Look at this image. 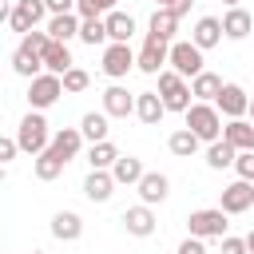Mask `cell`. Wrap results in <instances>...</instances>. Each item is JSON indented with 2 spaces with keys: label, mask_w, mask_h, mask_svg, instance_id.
<instances>
[{
  "label": "cell",
  "mask_w": 254,
  "mask_h": 254,
  "mask_svg": "<svg viewBox=\"0 0 254 254\" xmlns=\"http://www.w3.org/2000/svg\"><path fill=\"white\" fill-rule=\"evenodd\" d=\"M246 250H250V254H254V230H250V234H246Z\"/></svg>",
  "instance_id": "44"
},
{
  "label": "cell",
  "mask_w": 254,
  "mask_h": 254,
  "mask_svg": "<svg viewBox=\"0 0 254 254\" xmlns=\"http://www.w3.org/2000/svg\"><path fill=\"white\" fill-rule=\"evenodd\" d=\"M52 16H64V12H75V0H44Z\"/></svg>",
  "instance_id": "42"
},
{
  "label": "cell",
  "mask_w": 254,
  "mask_h": 254,
  "mask_svg": "<svg viewBox=\"0 0 254 254\" xmlns=\"http://www.w3.org/2000/svg\"><path fill=\"white\" fill-rule=\"evenodd\" d=\"M79 234H83V218H79L75 210H56V214H52V238L75 242Z\"/></svg>",
  "instance_id": "23"
},
{
  "label": "cell",
  "mask_w": 254,
  "mask_h": 254,
  "mask_svg": "<svg viewBox=\"0 0 254 254\" xmlns=\"http://www.w3.org/2000/svg\"><path fill=\"white\" fill-rule=\"evenodd\" d=\"M222 4H226V8H238V4H242V0H222Z\"/></svg>",
  "instance_id": "45"
},
{
  "label": "cell",
  "mask_w": 254,
  "mask_h": 254,
  "mask_svg": "<svg viewBox=\"0 0 254 254\" xmlns=\"http://www.w3.org/2000/svg\"><path fill=\"white\" fill-rule=\"evenodd\" d=\"M103 111H107L111 119H127V115H135V95H131L123 83H111V87L103 91Z\"/></svg>",
  "instance_id": "13"
},
{
  "label": "cell",
  "mask_w": 254,
  "mask_h": 254,
  "mask_svg": "<svg viewBox=\"0 0 254 254\" xmlns=\"http://www.w3.org/2000/svg\"><path fill=\"white\" fill-rule=\"evenodd\" d=\"M198 135L190 131V127H179V131H171V139H167V147H171V155H179V159H190L194 151H198Z\"/></svg>",
  "instance_id": "33"
},
{
  "label": "cell",
  "mask_w": 254,
  "mask_h": 254,
  "mask_svg": "<svg viewBox=\"0 0 254 254\" xmlns=\"http://www.w3.org/2000/svg\"><path fill=\"white\" fill-rule=\"evenodd\" d=\"M179 254H206V238L187 234V238H183V246H179Z\"/></svg>",
  "instance_id": "39"
},
{
  "label": "cell",
  "mask_w": 254,
  "mask_h": 254,
  "mask_svg": "<svg viewBox=\"0 0 254 254\" xmlns=\"http://www.w3.org/2000/svg\"><path fill=\"white\" fill-rule=\"evenodd\" d=\"M83 143H87V139H83V131H79V127H60V131L52 135V151H56L64 163H71V159L83 151Z\"/></svg>",
  "instance_id": "14"
},
{
  "label": "cell",
  "mask_w": 254,
  "mask_h": 254,
  "mask_svg": "<svg viewBox=\"0 0 254 254\" xmlns=\"http://www.w3.org/2000/svg\"><path fill=\"white\" fill-rule=\"evenodd\" d=\"M190 4H194V0H167V4H163V8H171V12H175V16H179V20H183V16H187V12H190Z\"/></svg>",
  "instance_id": "43"
},
{
  "label": "cell",
  "mask_w": 254,
  "mask_h": 254,
  "mask_svg": "<svg viewBox=\"0 0 254 254\" xmlns=\"http://www.w3.org/2000/svg\"><path fill=\"white\" fill-rule=\"evenodd\" d=\"M214 107L226 115V119H246L250 115V95L242 83H222V95L214 99Z\"/></svg>",
  "instance_id": "11"
},
{
  "label": "cell",
  "mask_w": 254,
  "mask_h": 254,
  "mask_svg": "<svg viewBox=\"0 0 254 254\" xmlns=\"http://www.w3.org/2000/svg\"><path fill=\"white\" fill-rule=\"evenodd\" d=\"M71 67H75V60H71L67 44L52 40V44L44 48V71H56V75H64V71H71Z\"/></svg>",
  "instance_id": "26"
},
{
  "label": "cell",
  "mask_w": 254,
  "mask_h": 254,
  "mask_svg": "<svg viewBox=\"0 0 254 254\" xmlns=\"http://www.w3.org/2000/svg\"><path fill=\"white\" fill-rule=\"evenodd\" d=\"M12 71L16 75H24V79H36L40 71H44V56H28V52H12Z\"/></svg>",
  "instance_id": "34"
},
{
  "label": "cell",
  "mask_w": 254,
  "mask_h": 254,
  "mask_svg": "<svg viewBox=\"0 0 254 254\" xmlns=\"http://www.w3.org/2000/svg\"><path fill=\"white\" fill-rule=\"evenodd\" d=\"M159 95H163L167 111H179V115H187V107L194 103L190 83H187V79H183L175 67H163V71H159Z\"/></svg>",
  "instance_id": "3"
},
{
  "label": "cell",
  "mask_w": 254,
  "mask_h": 254,
  "mask_svg": "<svg viewBox=\"0 0 254 254\" xmlns=\"http://www.w3.org/2000/svg\"><path fill=\"white\" fill-rule=\"evenodd\" d=\"M183 119H187V127H190L202 143L222 139V127H226V123H222V111H218L214 103H198V99H194V103L187 107V115H183Z\"/></svg>",
  "instance_id": "2"
},
{
  "label": "cell",
  "mask_w": 254,
  "mask_h": 254,
  "mask_svg": "<svg viewBox=\"0 0 254 254\" xmlns=\"http://www.w3.org/2000/svg\"><path fill=\"white\" fill-rule=\"evenodd\" d=\"M107 119H111L107 111H87V115L79 119L83 139H87V143H103V139H107V131H111V127H107Z\"/></svg>",
  "instance_id": "30"
},
{
  "label": "cell",
  "mask_w": 254,
  "mask_h": 254,
  "mask_svg": "<svg viewBox=\"0 0 254 254\" xmlns=\"http://www.w3.org/2000/svg\"><path fill=\"white\" fill-rule=\"evenodd\" d=\"M222 32H226V40H246L250 32H254V16L238 4V8H226V16H222Z\"/></svg>",
  "instance_id": "22"
},
{
  "label": "cell",
  "mask_w": 254,
  "mask_h": 254,
  "mask_svg": "<svg viewBox=\"0 0 254 254\" xmlns=\"http://www.w3.org/2000/svg\"><path fill=\"white\" fill-rule=\"evenodd\" d=\"M32 254H44V250H32Z\"/></svg>",
  "instance_id": "48"
},
{
  "label": "cell",
  "mask_w": 254,
  "mask_h": 254,
  "mask_svg": "<svg viewBox=\"0 0 254 254\" xmlns=\"http://www.w3.org/2000/svg\"><path fill=\"white\" fill-rule=\"evenodd\" d=\"M250 119H254V95H250Z\"/></svg>",
  "instance_id": "47"
},
{
  "label": "cell",
  "mask_w": 254,
  "mask_h": 254,
  "mask_svg": "<svg viewBox=\"0 0 254 254\" xmlns=\"http://www.w3.org/2000/svg\"><path fill=\"white\" fill-rule=\"evenodd\" d=\"M87 83H91V75H87L83 67H71V71H64V91H67V95H79V91H87Z\"/></svg>",
  "instance_id": "36"
},
{
  "label": "cell",
  "mask_w": 254,
  "mask_h": 254,
  "mask_svg": "<svg viewBox=\"0 0 254 254\" xmlns=\"http://www.w3.org/2000/svg\"><path fill=\"white\" fill-rule=\"evenodd\" d=\"M230 214L222 210V206H202V210H190L187 214V230L194 234V238H226V222Z\"/></svg>",
  "instance_id": "5"
},
{
  "label": "cell",
  "mask_w": 254,
  "mask_h": 254,
  "mask_svg": "<svg viewBox=\"0 0 254 254\" xmlns=\"http://www.w3.org/2000/svg\"><path fill=\"white\" fill-rule=\"evenodd\" d=\"M190 91H194L198 103H214V99L222 95V75H214V71H198V75L190 79Z\"/></svg>",
  "instance_id": "27"
},
{
  "label": "cell",
  "mask_w": 254,
  "mask_h": 254,
  "mask_svg": "<svg viewBox=\"0 0 254 254\" xmlns=\"http://www.w3.org/2000/svg\"><path fill=\"white\" fill-rule=\"evenodd\" d=\"M79 24H83V16L79 12H64V16H48V36L52 40H60V44H67V40H79Z\"/></svg>",
  "instance_id": "16"
},
{
  "label": "cell",
  "mask_w": 254,
  "mask_h": 254,
  "mask_svg": "<svg viewBox=\"0 0 254 254\" xmlns=\"http://www.w3.org/2000/svg\"><path fill=\"white\" fill-rule=\"evenodd\" d=\"M79 40H83L87 48H95V44H111V36H107V20H103V16H83V24H79Z\"/></svg>",
  "instance_id": "32"
},
{
  "label": "cell",
  "mask_w": 254,
  "mask_h": 254,
  "mask_svg": "<svg viewBox=\"0 0 254 254\" xmlns=\"http://www.w3.org/2000/svg\"><path fill=\"white\" fill-rule=\"evenodd\" d=\"M222 254H250V250H246V238L226 234V238H222Z\"/></svg>",
  "instance_id": "41"
},
{
  "label": "cell",
  "mask_w": 254,
  "mask_h": 254,
  "mask_svg": "<svg viewBox=\"0 0 254 254\" xmlns=\"http://www.w3.org/2000/svg\"><path fill=\"white\" fill-rule=\"evenodd\" d=\"M64 167H67V163H64V159H60L52 147H48V151H40V155L32 159V171H36V179H40V183L60 179V175H64Z\"/></svg>",
  "instance_id": "29"
},
{
  "label": "cell",
  "mask_w": 254,
  "mask_h": 254,
  "mask_svg": "<svg viewBox=\"0 0 254 254\" xmlns=\"http://www.w3.org/2000/svg\"><path fill=\"white\" fill-rule=\"evenodd\" d=\"M99 67H103L107 79H123L131 67H139V52H131V44H107Z\"/></svg>",
  "instance_id": "8"
},
{
  "label": "cell",
  "mask_w": 254,
  "mask_h": 254,
  "mask_svg": "<svg viewBox=\"0 0 254 254\" xmlns=\"http://www.w3.org/2000/svg\"><path fill=\"white\" fill-rule=\"evenodd\" d=\"M175 32H179V16H175L171 8H155V12H151V24H147V36L175 44Z\"/></svg>",
  "instance_id": "21"
},
{
  "label": "cell",
  "mask_w": 254,
  "mask_h": 254,
  "mask_svg": "<svg viewBox=\"0 0 254 254\" xmlns=\"http://www.w3.org/2000/svg\"><path fill=\"white\" fill-rule=\"evenodd\" d=\"M115 175L111 171H87V179H83V194L91 198V202H107L111 194H115Z\"/></svg>",
  "instance_id": "19"
},
{
  "label": "cell",
  "mask_w": 254,
  "mask_h": 254,
  "mask_svg": "<svg viewBox=\"0 0 254 254\" xmlns=\"http://www.w3.org/2000/svg\"><path fill=\"white\" fill-rule=\"evenodd\" d=\"M75 12H79V16H107L111 8H107L103 0H75Z\"/></svg>",
  "instance_id": "38"
},
{
  "label": "cell",
  "mask_w": 254,
  "mask_h": 254,
  "mask_svg": "<svg viewBox=\"0 0 254 254\" xmlns=\"http://www.w3.org/2000/svg\"><path fill=\"white\" fill-rule=\"evenodd\" d=\"M234 159H238V151H234L226 139L206 143V167H210V171H226V167H234Z\"/></svg>",
  "instance_id": "31"
},
{
  "label": "cell",
  "mask_w": 254,
  "mask_h": 254,
  "mask_svg": "<svg viewBox=\"0 0 254 254\" xmlns=\"http://www.w3.org/2000/svg\"><path fill=\"white\" fill-rule=\"evenodd\" d=\"M135 115H139V123L155 127V123L167 115V103H163V95H159V91H139V95H135Z\"/></svg>",
  "instance_id": "18"
},
{
  "label": "cell",
  "mask_w": 254,
  "mask_h": 254,
  "mask_svg": "<svg viewBox=\"0 0 254 254\" xmlns=\"http://www.w3.org/2000/svg\"><path fill=\"white\" fill-rule=\"evenodd\" d=\"M60 95H64V75L40 71L36 79H28V107L32 111H48L52 103H60Z\"/></svg>",
  "instance_id": "4"
},
{
  "label": "cell",
  "mask_w": 254,
  "mask_h": 254,
  "mask_svg": "<svg viewBox=\"0 0 254 254\" xmlns=\"http://www.w3.org/2000/svg\"><path fill=\"white\" fill-rule=\"evenodd\" d=\"M0 16H4V24H8L12 32H20V36H24V32L40 28V20H44V16H52V12H48V4H44V0H16V4H12V8H4Z\"/></svg>",
  "instance_id": "6"
},
{
  "label": "cell",
  "mask_w": 254,
  "mask_h": 254,
  "mask_svg": "<svg viewBox=\"0 0 254 254\" xmlns=\"http://www.w3.org/2000/svg\"><path fill=\"white\" fill-rule=\"evenodd\" d=\"M52 44V36L48 32H40V28H32V32H24L20 36V52H28V56H44V48Z\"/></svg>",
  "instance_id": "35"
},
{
  "label": "cell",
  "mask_w": 254,
  "mask_h": 254,
  "mask_svg": "<svg viewBox=\"0 0 254 254\" xmlns=\"http://www.w3.org/2000/svg\"><path fill=\"white\" fill-rule=\"evenodd\" d=\"M119 222H123V230L135 234V238H151V234H155V210H151L147 202L127 206V210L119 214Z\"/></svg>",
  "instance_id": "12"
},
{
  "label": "cell",
  "mask_w": 254,
  "mask_h": 254,
  "mask_svg": "<svg viewBox=\"0 0 254 254\" xmlns=\"http://www.w3.org/2000/svg\"><path fill=\"white\" fill-rule=\"evenodd\" d=\"M234 171H238V179H250V183H254V151H238Z\"/></svg>",
  "instance_id": "37"
},
{
  "label": "cell",
  "mask_w": 254,
  "mask_h": 254,
  "mask_svg": "<svg viewBox=\"0 0 254 254\" xmlns=\"http://www.w3.org/2000/svg\"><path fill=\"white\" fill-rule=\"evenodd\" d=\"M222 139H226L234 151H254V119H226Z\"/></svg>",
  "instance_id": "20"
},
{
  "label": "cell",
  "mask_w": 254,
  "mask_h": 254,
  "mask_svg": "<svg viewBox=\"0 0 254 254\" xmlns=\"http://www.w3.org/2000/svg\"><path fill=\"white\" fill-rule=\"evenodd\" d=\"M222 20L218 16H198V24H194V32H190V40L202 48V52H210V48H218L222 44Z\"/></svg>",
  "instance_id": "17"
},
{
  "label": "cell",
  "mask_w": 254,
  "mask_h": 254,
  "mask_svg": "<svg viewBox=\"0 0 254 254\" xmlns=\"http://www.w3.org/2000/svg\"><path fill=\"white\" fill-rule=\"evenodd\" d=\"M218 206H222L226 214H246V210L254 206V183H250V179H234L230 187H222Z\"/></svg>",
  "instance_id": "9"
},
{
  "label": "cell",
  "mask_w": 254,
  "mask_h": 254,
  "mask_svg": "<svg viewBox=\"0 0 254 254\" xmlns=\"http://www.w3.org/2000/svg\"><path fill=\"white\" fill-rule=\"evenodd\" d=\"M16 143H20V151L24 155H40V151H48L52 147V131H48V119H44V111H28L24 119H20V127H16Z\"/></svg>",
  "instance_id": "1"
},
{
  "label": "cell",
  "mask_w": 254,
  "mask_h": 254,
  "mask_svg": "<svg viewBox=\"0 0 254 254\" xmlns=\"http://www.w3.org/2000/svg\"><path fill=\"white\" fill-rule=\"evenodd\" d=\"M115 159H119V147H115L111 139H103V143H87V167H91V171H111Z\"/></svg>",
  "instance_id": "28"
},
{
  "label": "cell",
  "mask_w": 254,
  "mask_h": 254,
  "mask_svg": "<svg viewBox=\"0 0 254 254\" xmlns=\"http://www.w3.org/2000/svg\"><path fill=\"white\" fill-rule=\"evenodd\" d=\"M107 20V36H111V44H131V36H135V16L131 12H107L103 16Z\"/></svg>",
  "instance_id": "24"
},
{
  "label": "cell",
  "mask_w": 254,
  "mask_h": 254,
  "mask_svg": "<svg viewBox=\"0 0 254 254\" xmlns=\"http://www.w3.org/2000/svg\"><path fill=\"white\" fill-rule=\"evenodd\" d=\"M135 190H139V198H143L147 206H155V202H163V198L171 194V179H167L163 171H147Z\"/></svg>",
  "instance_id": "15"
},
{
  "label": "cell",
  "mask_w": 254,
  "mask_h": 254,
  "mask_svg": "<svg viewBox=\"0 0 254 254\" xmlns=\"http://www.w3.org/2000/svg\"><path fill=\"white\" fill-rule=\"evenodd\" d=\"M111 175H115L119 187H139V179H143L147 171H143V159H135V155H119L115 167H111Z\"/></svg>",
  "instance_id": "25"
},
{
  "label": "cell",
  "mask_w": 254,
  "mask_h": 254,
  "mask_svg": "<svg viewBox=\"0 0 254 254\" xmlns=\"http://www.w3.org/2000/svg\"><path fill=\"white\" fill-rule=\"evenodd\" d=\"M171 67H175L183 79H194L198 71H206V67H202V48H198L194 40H175V44H171Z\"/></svg>",
  "instance_id": "7"
},
{
  "label": "cell",
  "mask_w": 254,
  "mask_h": 254,
  "mask_svg": "<svg viewBox=\"0 0 254 254\" xmlns=\"http://www.w3.org/2000/svg\"><path fill=\"white\" fill-rule=\"evenodd\" d=\"M16 151H20V143H16V135H12V139H0V163H4V167H8L12 159H16Z\"/></svg>",
  "instance_id": "40"
},
{
  "label": "cell",
  "mask_w": 254,
  "mask_h": 254,
  "mask_svg": "<svg viewBox=\"0 0 254 254\" xmlns=\"http://www.w3.org/2000/svg\"><path fill=\"white\" fill-rule=\"evenodd\" d=\"M171 64V44L167 40H143V48H139V71L143 75H159L163 67Z\"/></svg>",
  "instance_id": "10"
},
{
  "label": "cell",
  "mask_w": 254,
  "mask_h": 254,
  "mask_svg": "<svg viewBox=\"0 0 254 254\" xmlns=\"http://www.w3.org/2000/svg\"><path fill=\"white\" fill-rule=\"evenodd\" d=\"M103 4H107V8H111V12H115V0H103Z\"/></svg>",
  "instance_id": "46"
},
{
  "label": "cell",
  "mask_w": 254,
  "mask_h": 254,
  "mask_svg": "<svg viewBox=\"0 0 254 254\" xmlns=\"http://www.w3.org/2000/svg\"><path fill=\"white\" fill-rule=\"evenodd\" d=\"M163 4H167V0H159V8H163Z\"/></svg>",
  "instance_id": "49"
}]
</instances>
